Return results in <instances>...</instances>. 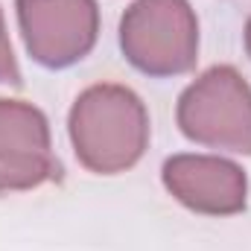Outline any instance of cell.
Segmentation results:
<instances>
[{"label":"cell","mask_w":251,"mask_h":251,"mask_svg":"<svg viewBox=\"0 0 251 251\" xmlns=\"http://www.w3.org/2000/svg\"><path fill=\"white\" fill-rule=\"evenodd\" d=\"M0 85L21 88V67H18L15 50H12V41H9V32H6L3 12H0Z\"/></svg>","instance_id":"obj_7"},{"label":"cell","mask_w":251,"mask_h":251,"mask_svg":"<svg viewBox=\"0 0 251 251\" xmlns=\"http://www.w3.org/2000/svg\"><path fill=\"white\" fill-rule=\"evenodd\" d=\"M67 134L88 173L120 176L149 149V111L131 88L100 82L73 100Z\"/></svg>","instance_id":"obj_1"},{"label":"cell","mask_w":251,"mask_h":251,"mask_svg":"<svg viewBox=\"0 0 251 251\" xmlns=\"http://www.w3.org/2000/svg\"><path fill=\"white\" fill-rule=\"evenodd\" d=\"M0 167L9 170L24 190L62 178V164L53 155L50 123L32 102L0 97Z\"/></svg>","instance_id":"obj_6"},{"label":"cell","mask_w":251,"mask_h":251,"mask_svg":"<svg viewBox=\"0 0 251 251\" xmlns=\"http://www.w3.org/2000/svg\"><path fill=\"white\" fill-rule=\"evenodd\" d=\"M246 53H249V59H251V18L246 21Z\"/></svg>","instance_id":"obj_9"},{"label":"cell","mask_w":251,"mask_h":251,"mask_svg":"<svg viewBox=\"0 0 251 251\" xmlns=\"http://www.w3.org/2000/svg\"><path fill=\"white\" fill-rule=\"evenodd\" d=\"M176 120L199 146L251 155V85L234 64H213L184 88Z\"/></svg>","instance_id":"obj_3"},{"label":"cell","mask_w":251,"mask_h":251,"mask_svg":"<svg viewBox=\"0 0 251 251\" xmlns=\"http://www.w3.org/2000/svg\"><path fill=\"white\" fill-rule=\"evenodd\" d=\"M6 190H24V184H21L9 170H3V167H0V193H6Z\"/></svg>","instance_id":"obj_8"},{"label":"cell","mask_w":251,"mask_h":251,"mask_svg":"<svg viewBox=\"0 0 251 251\" xmlns=\"http://www.w3.org/2000/svg\"><path fill=\"white\" fill-rule=\"evenodd\" d=\"M15 12L29 59L47 70L73 67L97 47V0H15Z\"/></svg>","instance_id":"obj_4"},{"label":"cell","mask_w":251,"mask_h":251,"mask_svg":"<svg viewBox=\"0 0 251 251\" xmlns=\"http://www.w3.org/2000/svg\"><path fill=\"white\" fill-rule=\"evenodd\" d=\"M167 193L201 216H234L249 204L246 170L219 155H173L161 167Z\"/></svg>","instance_id":"obj_5"},{"label":"cell","mask_w":251,"mask_h":251,"mask_svg":"<svg viewBox=\"0 0 251 251\" xmlns=\"http://www.w3.org/2000/svg\"><path fill=\"white\" fill-rule=\"evenodd\" d=\"M120 50L152 79L190 73L199 62V18L190 0H134L120 18Z\"/></svg>","instance_id":"obj_2"}]
</instances>
